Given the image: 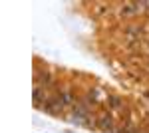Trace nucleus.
I'll return each instance as SVG.
<instances>
[{"label":"nucleus","instance_id":"nucleus-2","mask_svg":"<svg viewBox=\"0 0 149 133\" xmlns=\"http://www.w3.org/2000/svg\"><path fill=\"white\" fill-rule=\"evenodd\" d=\"M97 125H100V129H103L105 133L113 131V119H111V115H107V113L100 117V123H97Z\"/></svg>","mask_w":149,"mask_h":133},{"label":"nucleus","instance_id":"nucleus-3","mask_svg":"<svg viewBox=\"0 0 149 133\" xmlns=\"http://www.w3.org/2000/svg\"><path fill=\"white\" fill-rule=\"evenodd\" d=\"M36 81H38V84H44V86H50V81H52V78H50V72L36 74Z\"/></svg>","mask_w":149,"mask_h":133},{"label":"nucleus","instance_id":"nucleus-4","mask_svg":"<svg viewBox=\"0 0 149 133\" xmlns=\"http://www.w3.org/2000/svg\"><path fill=\"white\" fill-rule=\"evenodd\" d=\"M34 100H36V101H42V100H44L42 89H40V88H34Z\"/></svg>","mask_w":149,"mask_h":133},{"label":"nucleus","instance_id":"nucleus-1","mask_svg":"<svg viewBox=\"0 0 149 133\" xmlns=\"http://www.w3.org/2000/svg\"><path fill=\"white\" fill-rule=\"evenodd\" d=\"M62 107H64V97H60V95L52 97V100H48L46 105H44V109H46L48 113H60Z\"/></svg>","mask_w":149,"mask_h":133},{"label":"nucleus","instance_id":"nucleus-5","mask_svg":"<svg viewBox=\"0 0 149 133\" xmlns=\"http://www.w3.org/2000/svg\"><path fill=\"white\" fill-rule=\"evenodd\" d=\"M109 101H111V103H109L111 107H117V105H119V100H117V97H113V95H109Z\"/></svg>","mask_w":149,"mask_h":133}]
</instances>
